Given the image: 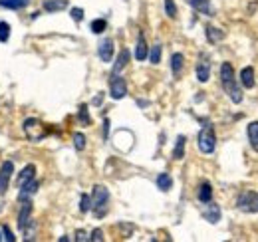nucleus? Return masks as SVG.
<instances>
[{
	"mask_svg": "<svg viewBox=\"0 0 258 242\" xmlns=\"http://www.w3.org/2000/svg\"><path fill=\"white\" fill-rule=\"evenodd\" d=\"M80 211H82V212L92 211V197H90V195H82V205H80Z\"/></svg>",
	"mask_w": 258,
	"mask_h": 242,
	"instance_id": "nucleus-31",
	"label": "nucleus"
},
{
	"mask_svg": "<svg viewBox=\"0 0 258 242\" xmlns=\"http://www.w3.org/2000/svg\"><path fill=\"white\" fill-rule=\"evenodd\" d=\"M197 199H199L203 205H205V203H209V201H213V187H211V183H203V185L199 187Z\"/></svg>",
	"mask_w": 258,
	"mask_h": 242,
	"instance_id": "nucleus-15",
	"label": "nucleus"
},
{
	"mask_svg": "<svg viewBox=\"0 0 258 242\" xmlns=\"http://www.w3.org/2000/svg\"><path fill=\"white\" fill-rule=\"evenodd\" d=\"M183 54H173L171 56V70H173V76H181V70H183Z\"/></svg>",
	"mask_w": 258,
	"mask_h": 242,
	"instance_id": "nucleus-24",
	"label": "nucleus"
},
{
	"mask_svg": "<svg viewBox=\"0 0 258 242\" xmlns=\"http://www.w3.org/2000/svg\"><path fill=\"white\" fill-rule=\"evenodd\" d=\"M105 26H107V22H105L103 18H97V20H94V22L90 24V28H92L94 34H101V32L105 30Z\"/></svg>",
	"mask_w": 258,
	"mask_h": 242,
	"instance_id": "nucleus-28",
	"label": "nucleus"
},
{
	"mask_svg": "<svg viewBox=\"0 0 258 242\" xmlns=\"http://www.w3.org/2000/svg\"><path fill=\"white\" fill-rule=\"evenodd\" d=\"M12 173H14V165H12V161H6V163L0 167V195H4V193L8 191Z\"/></svg>",
	"mask_w": 258,
	"mask_h": 242,
	"instance_id": "nucleus-7",
	"label": "nucleus"
},
{
	"mask_svg": "<svg viewBox=\"0 0 258 242\" xmlns=\"http://www.w3.org/2000/svg\"><path fill=\"white\" fill-rule=\"evenodd\" d=\"M107 203H109V193L103 185H96L94 187V193H92V211L97 218L105 216L107 212Z\"/></svg>",
	"mask_w": 258,
	"mask_h": 242,
	"instance_id": "nucleus-2",
	"label": "nucleus"
},
{
	"mask_svg": "<svg viewBox=\"0 0 258 242\" xmlns=\"http://www.w3.org/2000/svg\"><path fill=\"white\" fill-rule=\"evenodd\" d=\"M211 78V62L207 56H201L199 62H197V80L201 84H207Z\"/></svg>",
	"mask_w": 258,
	"mask_h": 242,
	"instance_id": "nucleus-8",
	"label": "nucleus"
},
{
	"mask_svg": "<svg viewBox=\"0 0 258 242\" xmlns=\"http://www.w3.org/2000/svg\"><path fill=\"white\" fill-rule=\"evenodd\" d=\"M129 56H131V54H129V50H121V52H119V56H117V62L113 64V74H119V72H121V70L127 66Z\"/></svg>",
	"mask_w": 258,
	"mask_h": 242,
	"instance_id": "nucleus-20",
	"label": "nucleus"
},
{
	"mask_svg": "<svg viewBox=\"0 0 258 242\" xmlns=\"http://www.w3.org/2000/svg\"><path fill=\"white\" fill-rule=\"evenodd\" d=\"M0 230H2V234H4V240H8V242H14V240H16V236L12 234V230H10L8 226H2Z\"/></svg>",
	"mask_w": 258,
	"mask_h": 242,
	"instance_id": "nucleus-34",
	"label": "nucleus"
},
{
	"mask_svg": "<svg viewBox=\"0 0 258 242\" xmlns=\"http://www.w3.org/2000/svg\"><path fill=\"white\" fill-rule=\"evenodd\" d=\"M74 147L78 151H84L86 149V135L84 133H74Z\"/></svg>",
	"mask_w": 258,
	"mask_h": 242,
	"instance_id": "nucleus-27",
	"label": "nucleus"
},
{
	"mask_svg": "<svg viewBox=\"0 0 258 242\" xmlns=\"http://www.w3.org/2000/svg\"><path fill=\"white\" fill-rule=\"evenodd\" d=\"M76 240H78V242L90 240V236H88V232H84V230H78V232H76Z\"/></svg>",
	"mask_w": 258,
	"mask_h": 242,
	"instance_id": "nucleus-36",
	"label": "nucleus"
},
{
	"mask_svg": "<svg viewBox=\"0 0 258 242\" xmlns=\"http://www.w3.org/2000/svg\"><path fill=\"white\" fill-rule=\"evenodd\" d=\"M30 222H32V203L30 201H22V209H20V214H18V226H20V230H24Z\"/></svg>",
	"mask_w": 258,
	"mask_h": 242,
	"instance_id": "nucleus-10",
	"label": "nucleus"
},
{
	"mask_svg": "<svg viewBox=\"0 0 258 242\" xmlns=\"http://www.w3.org/2000/svg\"><path fill=\"white\" fill-rule=\"evenodd\" d=\"M246 133H248V141H250V147H252V149L258 153V121H252V123L248 125Z\"/></svg>",
	"mask_w": 258,
	"mask_h": 242,
	"instance_id": "nucleus-19",
	"label": "nucleus"
},
{
	"mask_svg": "<svg viewBox=\"0 0 258 242\" xmlns=\"http://www.w3.org/2000/svg\"><path fill=\"white\" fill-rule=\"evenodd\" d=\"M203 218L209 220L211 224H217L221 220V207L215 205V203H211V201L205 203V207H203Z\"/></svg>",
	"mask_w": 258,
	"mask_h": 242,
	"instance_id": "nucleus-9",
	"label": "nucleus"
},
{
	"mask_svg": "<svg viewBox=\"0 0 258 242\" xmlns=\"http://www.w3.org/2000/svg\"><path fill=\"white\" fill-rule=\"evenodd\" d=\"M109 93L113 99H121L127 95V84L123 78H119V74H113L111 76V82H109Z\"/></svg>",
	"mask_w": 258,
	"mask_h": 242,
	"instance_id": "nucleus-6",
	"label": "nucleus"
},
{
	"mask_svg": "<svg viewBox=\"0 0 258 242\" xmlns=\"http://www.w3.org/2000/svg\"><path fill=\"white\" fill-rule=\"evenodd\" d=\"M197 143H199L201 153H207V155H209V153L215 151V147H217V135H215V129H213L211 123H207V125L199 131Z\"/></svg>",
	"mask_w": 258,
	"mask_h": 242,
	"instance_id": "nucleus-3",
	"label": "nucleus"
},
{
	"mask_svg": "<svg viewBox=\"0 0 258 242\" xmlns=\"http://www.w3.org/2000/svg\"><path fill=\"white\" fill-rule=\"evenodd\" d=\"M240 84L246 88V90H252L256 86V80H254V68L252 66H246L242 72H240Z\"/></svg>",
	"mask_w": 258,
	"mask_h": 242,
	"instance_id": "nucleus-12",
	"label": "nucleus"
},
{
	"mask_svg": "<svg viewBox=\"0 0 258 242\" xmlns=\"http://www.w3.org/2000/svg\"><path fill=\"white\" fill-rule=\"evenodd\" d=\"M191 8H195L197 12L201 14H207V16H213V8H211V0H185Z\"/></svg>",
	"mask_w": 258,
	"mask_h": 242,
	"instance_id": "nucleus-13",
	"label": "nucleus"
},
{
	"mask_svg": "<svg viewBox=\"0 0 258 242\" xmlns=\"http://www.w3.org/2000/svg\"><path fill=\"white\" fill-rule=\"evenodd\" d=\"M225 38V32L221 30V28H215V26H207V40L211 42V44H217V42H221Z\"/></svg>",
	"mask_w": 258,
	"mask_h": 242,
	"instance_id": "nucleus-21",
	"label": "nucleus"
},
{
	"mask_svg": "<svg viewBox=\"0 0 258 242\" xmlns=\"http://www.w3.org/2000/svg\"><path fill=\"white\" fill-rule=\"evenodd\" d=\"M68 8V0H46L44 2V10L46 12H60Z\"/></svg>",
	"mask_w": 258,
	"mask_h": 242,
	"instance_id": "nucleus-18",
	"label": "nucleus"
},
{
	"mask_svg": "<svg viewBox=\"0 0 258 242\" xmlns=\"http://www.w3.org/2000/svg\"><path fill=\"white\" fill-rule=\"evenodd\" d=\"M221 82H223V88H225L228 99L232 103H240L242 101V91H240L236 80H234V70H232V66L228 62H225L221 66Z\"/></svg>",
	"mask_w": 258,
	"mask_h": 242,
	"instance_id": "nucleus-1",
	"label": "nucleus"
},
{
	"mask_svg": "<svg viewBox=\"0 0 258 242\" xmlns=\"http://www.w3.org/2000/svg\"><path fill=\"white\" fill-rule=\"evenodd\" d=\"M90 240H96V242L103 240V232H101L99 228H96V230L92 232V236H90Z\"/></svg>",
	"mask_w": 258,
	"mask_h": 242,
	"instance_id": "nucleus-35",
	"label": "nucleus"
},
{
	"mask_svg": "<svg viewBox=\"0 0 258 242\" xmlns=\"http://www.w3.org/2000/svg\"><path fill=\"white\" fill-rule=\"evenodd\" d=\"M97 54H99L101 62H105V64H107V62H111V58H113V40H111V38H105V40H101Z\"/></svg>",
	"mask_w": 258,
	"mask_h": 242,
	"instance_id": "nucleus-11",
	"label": "nucleus"
},
{
	"mask_svg": "<svg viewBox=\"0 0 258 242\" xmlns=\"http://www.w3.org/2000/svg\"><path fill=\"white\" fill-rule=\"evenodd\" d=\"M10 40V24L8 22H0V42H8Z\"/></svg>",
	"mask_w": 258,
	"mask_h": 242,
	"instance_id": "nucleus-29",
	"label": "nucleus"
},
{
	"mask_svg": "<svg viewBox=\"0 0 258 242\" xmlns=\"http://www.w3.org/2000/svg\"><path fill=\"white\" fill-rule=\"evenodd\" d=\"M185 143H187L185 135H179V137H177V145H175V149H173V159H175V161H179V159L185 157Z\"/></svg>",
	"mask_w": 258,
	"mask_h": 242,
	"instance_id": "nucleus-22",
	"label": "nucleus"
},
{
	"mask_svg": "<svg viewBox=\"0 0 258 242\" xmlns=\"http://www.w3.org/2000/svg\"><path fill=\"white\" fill-rule=\"evenodd\" d=\"M78 117H80V121H82L84 125H90V123H92L90 115H88V105H80V113H78Z\"/></svg>",
	"mask_w": 258,
	"mask_h": 242,
	"instance_id": "nucleus-32",
	"label": "nucleus"
},
{
	"mask_svg": "<svg viewBox=\"0 0 258 242\" xmlns=\"http://www.w3.org/2000/svg\"><path fill=\"white\" fill-rule=\"evenodd\" d=\"M236 207L242 212L256 214L258 212V193L256 191H242L236 199Z\"/></svg>",
	"mask_w": 258,
	"mask_h": 242,
	"instance_id": "nucleus-5",
	"label": "nucleus"
},
{
	"mask_svg": "<svg viewBox=\"0 0 258 242\" xmlns=\"http://www.w3.org/2000/svg\"><path fill=\"white\" fill-rule=\"evenodd\" d=\"M36 191H38V181L26 183L24 187H20V195H18V199H20V201H30V197H32Z\"/></svg>",
	"mask_w": 258,
	"mask_h": 242,
	"instance_id": "nucleus-17",
	"label": "nucleus"
},
{
	"mask_svg": "<svg viewBox=\"0 0 258 242\" xmlns=\"http://www.w3.org/2000/svg\"><path fill=\"white\" fill-rule=\"evenodd\" d=\"M165 12H167V16L169 18H177V6H175V2L173 0H165Z\"/></svg>",
	"mask_w": 258,
	"mask_h": 242,
	"instance_id": "nucleus-30",
	"label": "nucleus"
},
{
	"mask_svg": "<svg viewBox=\"0 0 258 242\" xmlns=\"http://www.w3.org/2000/svg\"><path fill=\"white\" fill-rule=\"evenodd\" d=\"M157 187H159L161 191H169V189L173 187V179H171L167 173H161V175L157 177Z\"/></svg>",
	"mask_w": 258,
	"mask_h": 242,
	"instance_id": "nucleus-25",
	"label": "nucleus"
},
{
	"mask_svg": "<svg viewBox=\"0 0 258 242\" xmlns=\"http://www.w3.org/2000/svg\"><path fill=\"white\" fill-rule=\"evenodd\" d=\"M70 14H72V18H74L76 22H82V20H84V10H82V8H72Z\"/></svg>",
	"mask_w": 258,
	"mask_h": 242,
	"instance_id": "nucleus-33",
	"label": "nucleus"
},
{
	"mask_svg": "<svg viewBox=\"0 0 258 242\" xmlns=\"http://www.w3.org/2000/svg\"><path fill=\"white\" fill-rule=\"evenodd\" d=\"M30 0H0V6L4 8H10V10H20V8H26Z\"/></svg>",
	"mask_w": 258,
	"mask_h": 242,
	"instance_id": "nucleus-23",
	"label": "nucleus"
},
{
	"mask_svg": "<svg viewBox=\"0 0 258 242\" xmlns=\"http://www.w3.org/2000/svg\"><path fill=\"white\" fill-rule=\"evenodd\" d=\"M147 56H149V46H147V42H145V36L139 34V36H137V46H135V58L139 62H143Z\"/></svg>",
	"mask_w": 258,
	"mask_h": 242,
	"instance_id": "nucleus-14",
	"label": "nucleus"
},
{
	"mask_svg": "<svg viewBox=\"0 0 258 242\" xmlns=\"http://www.w3.org/2000/svg\"><path fill=\"white\" fill-rule=\"evenodd\" d=\"M101 99H103V95H97L96 99H94V103H96V105H97V103H99V101H101Z\"/></svg>",
	"mask_w": 258,
	"mask_h": 242,
	"instance_id": "nucleus-38",
	"label": "nucleus"
},
{
	"mask_svg": "<svg viewBox=\"0 0 258 242\" xmlns=\"http://www.w3.org/2000/svg\"><path fill=\"white\" fill-rule=\"evenodd\" d=\"M34 175H36V167L34 165H26L22 169V173L18 175V187H24L26 183L34 181Z\"/></svg>",
	"mask_w": 258,
	"mask_h": 242,
	"instance_id": "nucleus-16",
	"label": "nucleus"
},
{
	"mask_svg": "<svg viewBox=\"0 0 258 242\" xmlns=\"http://www.w3.org/2000/svg\"><path fill=\"white\" fill-rule=\"evenodd\" d=\"M24 135L32 141V143H38V141H42L44 137H46V127H44V123L42 121H38L36 117H28V119L24 121Z\"/></svg>",
	"mask_w": 258,
	"mask_h": 242,
	"instance_id": "nucleus-4",
	"label": "nucleus"
},
{
	"mask_svg": "<svg viewBox=\"0 0 258 242\" xmlns=\"http://www.w3.org/2000/svg\"><path fill=\"white\" fill-rule=\"evenodd\" d=\"M107 131H109V121L105 119V121H103V133L107 135Z\"/></svg>",
	"mask_w": 258,
	"mask_h": 242,
	"instance_id": "nucleus-37",
	"label": "nucleus"
},
{
	"mask_svg": "<svg viewBox=\"0 0 258 242\" xmlns=\"http://www.w3.org/2000/svg\"><path fill=\"white\" fill-rule=\"evenodd\" d=\"M149 62H151V64H159V62H161V44L151 46V52H149Z\"/></svg>",
	"mask_w": 258,
	"mask_h": 242,
	"instance_id": "nucleus-26",
	"label": "nucleus"
}]
</instances>
